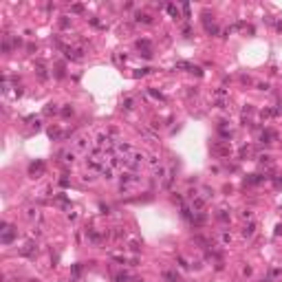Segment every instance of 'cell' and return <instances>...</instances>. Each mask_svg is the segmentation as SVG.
<instances>
[{
	"mask_svg": "<svg viewBox=\"0 0 282 282\" xmlns=\"http://www.w3.org/2000/svg\"><path fill=\"white\" fill-rule=\"evenodd\" d=\"M139 183H141V178L137 176V174H123L121 176V185H119V190L121 192H130V190H135V187H139Z\"/></svg>",
	"mask_w": 282,
	"mask_h": 282,
	"instance_id": "1",
	"label": "cell"
},
{
	"mask_svg": "<svg viewBox=\"0 0 282 282\" xmlns=\"http://www.w3.org/2000/svg\"><path fill=\"white\" fill-rule=\"evenodd\" d=\"M13 229L9 227V225H5V232H2V243H11V238H13Z\"/></svg>",
	"mask_w": 282,
	"mask_h": 282,
	"instance_id": "2",
	"label": "cell"
},
{
	"mask_svg": "<svg viewBox=\"0 0 282 282\" xmlns=\"http://www.w3.org/2000/svg\"><path fill=\"white\" fill-rule=\"evenodd\" d=\"M253 229H256V225H253V223H249V225L245 227V232H243V234H245V236H251V234H253Z\"/></svg>",
	"mask_w": 282,
	"mask_h": 282,
	"instance_id": "3",
	"label": "cell"
},
{
	"mask_svg": "<svg viewBox=\"0 0 282 282\" xmlns=\"http://www.w3.org/2000/svg\"><path fill=\"white\" fill-rule=\"evenodd\" d=\"M128 280V273H117L115 275V282H126Z\"/></svg>",
	"mask_w": 282,
	"mask_h": 282,
	"instance_id": "4",
	"label": "cell"
}]
</instances>
